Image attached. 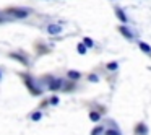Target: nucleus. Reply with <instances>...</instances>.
Here are the masks:
<instances>
[{"label":"nucleus","instance_id":"obj_1","mask_svg":"<svg viewBox=\"0 0 151 135\" xmlns=\"http://www.w3.org/2000/svg\"><path fill=\"white\" fill-rule=\"evenodd\" d=\"M62 30H63V28L60 26V25H54V23L47 26V33H49V34H52V36H55V34L62 33Z\"/></svg>","mask_w":151,"mask_h":135},{"label":"nucleus","instance_id":"obj_2","mask_svg":"<svg viewBox=\"0 0 151 135\" xmlns=\"http://www.w3.org/2000/svg\"><path fill=\"white\" fill-rule=\"evenodd\" d=\"M10 13L17 18H26L29 15V10H17V8H13V10H10Z\"/></svg>","mask_w":151,"mask_h":135},{"label":"nucleus","instance_id":"obj_3","mask_svg":"<svg viewBox=\"0 0 151 135\" xmlns=\"http://www.w3.org/2000/svg\"><path fill=\"white\" fill-rule=\"evenodd\" d=\"M119 31H120V33L124 34L125 38H127V39H133V38H135V36H133V33H132V31L128 30L127 26H124V25H122V26H119Z\"/></svg>","mask_w":151,"mask_h":135},{"label":"nucleus","instance_id":"obj_4","mask_svg":"<svg viewBox=\"0 0 151 135\" xmlns=\"http://www.w3.org/2000/svg\"><path fill=\"white\" fill-rule=\"evenodd\" d=\"M115 15H117V18H119V20H120V21H122V23H127V21H128L127 15L124 13V10H122L120 7H117V8H115Z\"/></svg>","mask_w":151,"mask_h":135},{"label":"nucleus","instance_id":"obj_5","mask_svg":"<svg viewBox=\"0 0 151 135\" xmlns=\"http://www.w3.org/2000/svg\"><path fill=\"white\" fill-rule=\"evenodd\" d=\"M62 86V80H50V85H49V90L55 91V90H60Z\"/></svg>","mask_w":151,"mask_h":135},{"label":"nucleus","instance_id":"obj_6","mask_svg":"<svg viewBox=\"0 0 151 135\" xmlns=\"http://www.w3.org/2000/svg\"><path fill=\"white\" fill-rule=\"evenodd\" d=\"M67 75H68L70 80H78L80 77H81V73L76 72V70H68V73H67Z\"/></svg>","mask_w":151,"mask_h":135},{"label":"nucleus","instance_id":"obj_7","mask_svg":"<svg viewBox=\"0 0 151 135\" xmlns=\"http://www.w3.org/2000/svg\"><path fill=\"white\" fill-rule=\"evenodd\" d=\"M138 46H140V49L143 51V52L151 54V46H150V44H146V43H138Z\"/></svg>","mask_w":151,"mask_h":135},{"label":"nucleus","instance_id":"obj_8","mask_svg":"<svg viewBox=\"0 0 151 135\" xmlns=\"http://www.w3.org/2000/svg\"><path fill=\"white\" fill-rule=\"evenodd\" d=\"M10 57H12V59H18L21 64H24V65L28 64V62H26V59H24V57H21L20 54H15V52H12V54H10Z\"/></svg>","mask_w":151,"mask_h":135},{"label":"nucleus","instance_id":"obj_9","mask_svg":"<svg viewBox=\"0 0 151 135\" xmlns=\"http://www.w3.org/2000/svg\"><path fill=\"white\" fill-rule=\"evenodd\" d=\"M89 119H91L93 122H98L99 119H101V114H99V112H94V111H91V112H89Z\"/></svg>","mask_w":151,"mask_h":135},{"label":"nucleus","instance_id":"obj_10","mask_svg":"<svg viewBox=\"0 0 151 135\" xmlns=\"http://www.w3.org/2000/svg\"><path fill=\"white\" fill-rule=\"evenodd\" d=\"M41 117H42V112H41V111H36V112H33V116H31V119H33V121H39V119Z\"/></svg>","mask_w":151,"mask_h":135},{"label":"nucleus","instance_id":"obj_11","mask_svg":"<svg viewBox=\"0 0 151 135\" xmlns=\"http://www.w3.org/2000/svg\"><path fill=\"white\" fill-rule=\"evenodd\" d=\"M137 132H138V134H141V135H145V134H146V125H145V124H140V125L137 127Z\"/></svg>","mask_w":151,"mask_h":135},{"label":"nucleus","instance_id":"obj_12","mask_svg":"<svg viewBox=\"0 0 151 135\" xmlns=\"http://www.w3.org/2000/svg\"><path fill=\"white\" fill-rule=\"evenodd\" d=\"M76 51H78L80 54H86V51H88V49H86V46H85V44H81V43H80L78 46H76Z\"/></svg>","mask_w":151,"mask_h":135},{"label":"nucleus","instance_id":"obj_13","mask_svg":"<svg viewBox=\"0 0 151 135\" xmlns=\"http://www.w3.org/2000/svg\"><path fill=\"white\" fill-rule=\"evenodd\" d=\"M119 69V62H111L107 64V70H117Z\"/></svg>","mask_w":151,"mask_h":135},{"label":"nucleus","instance_id":"obj_14","mask_svg":"<svg viewBox=\"0 0 151 135\" xmlns=\"http://www.w3.org/2000/svg\"><path fill=\"white\" fill-rule=\"evenodd\" d=\"M83 44L86 46V49H88V47H93V46H94V43H93V41L89 39V38H85V41H83Z\"/></svg>","mask_w":151,"mask_h":135},{"label":"nucleus","instance_id":"obj_15","mask_svg":"<svg viewBox=\"0 0 151 135\" xmlns=\"http://www.w3.org/2000/svg\"><path fill=\"white\" fill-rule=\"evenodd\" d=\"M59 101H60V99L57 98V96H52V98L49 99V103H50V104H54V106H57V104H59Z\"/></svg>","mask_w":151,"mask_h":135},{"label":"nucleus","instance_id":"obj_16","mask_svg":"<svg viewBox=\"0 0 151 135\" xmlns=\"http://www.w3.org/2000/svg\"><path fill=\"white\" fill-rule=\"evenodd\" d=\"M102 130H104V129H102V127H96V129H94V130H93V132H91V135H99V134H101V132H102Z\"/></svg>","mask_w":151,"mask_h":135},{"label":"nucleus","instance_id":"obj_17","mask_svg":"<svg viewBox=\"0 0 151 135\" xmlns=\"http://www.w3.org/2000/svg\"><path fill=\"white\" fill-rule=\"evenodd\" d=\"M106 135H120V134H119L117 130H107V132H106Z\"/></svg>","mask_w":151,"mask_h":135},{"label":"nucleus","instance_id":"obj_18","mask_svg":"<svg viewBox=\"0 0 151 135\" xmlns=\"http://www.w3.org/2000/svg\"><path fill=\"white\" fill-rule=\"evenodd\" d=\"M98 77H96V75H89V82H98Z\"/></svg>","mask_w":151,"mask_h":135}]
</instances>
